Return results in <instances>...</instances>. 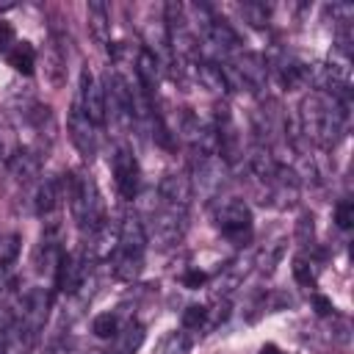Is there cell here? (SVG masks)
<instances>
[{
    "label": "cell",
    "instance_id": "obj_1",
    "mask_svg": "<svg viewBox=\"0 0 354 354\" xmlns=\"http://www.w3.org/2000/svg\"><path fill=\"white\" fill-rule=\"evenodd\" d=\"M348 105L332 94L310 91L299 102V133L318 149H335L348 127Z\"/></svg>",
    "mask_w": 354,
    "mask_h": 354
},
{
    "label": "cell",
    "instance_id": "obj_2",
    "mask_svg": "<svg viewBox=\"0 0 354 354\" xmlns=\"http://www.w3.org/2000/svg\"><path fill=\"white\" fill-rule=\"evenodd\" d=\"M147 230H144V218L141 213H124L119 221V241L116 249L111 254V268L113 277L122 282H133L138 279L141 268H144V252H147Z\"/></svg>",
    "mask_w": 354,
    "mask_h": 354
},
{
    "label": "cell",
    "instance_id": "obj_3",
    "mask_svg": "<svg viewBox=\"0 0 354 354\" xmlns=\"http://www.w3.org/2000/svg\"><path fill=\"white\" fill-rule=\"evenodd\" d=\"M64 196L69 199L72 207V218L77 221V227L83 232H94L100 230L108 218H105V205L100 196V188L94 183V177L88 171H72L64 180Z\"/></svg>",
    "mask_w": 354,
    "mask_h": 354
},
{
    "label": "cell",
    "instance_id": "obj_4",
    "mask_svg": "<svg viewBox=\"0 0 354 354\" xmlns=\"http://www.w3.org/2000/svg\"><path fill=\"white\" fill-rule=\"evenodd\" d=\"M216 230L235 246H246L252 241V210L238 196H218L213 205Z\"/></svg>",
    "mask_w": 354,
    "mask_h": 354
},
{
    "label": "cell",
    "instance_id": "obj_5",
    "mask_svg": "<svg viewBox=\"0 0 354 354\" xmlns=\"http://www.w3.org/2000/svg\"><path fill=\"white\" fill-rule=\"evenodd\" d=\"M185 227H188V210L166 202H155V207L147 213V221H144L147 238L163 249L180 243L185 235Z\"/></svg>",
    "mask_w": 354,
    "mask_h": 354
},
{
    "label": "cell",
    "instance_id": "obj_6",
    "mask_svg": "<svg viewBox=\"0 0 354 354\" xmlns=\"http://www.w3.org/2000/svg\"><path fill=\"white\" fill-rule=\"evenodd\" d=\"M102 94H105V119L111 113V122L122 130H130L136 124L133 113V88L119 72H105L102 77Z\"/></svg>",
    "mask_w": 354,
    "mask_h": 354
},
{
    "label": "cell",
    "instance_id": "obj_7",
    "mask_svg": "<svg viewBox=\"0 0 354 354\" xmlns=\"http://www.w3.org/2000/svg\"><path fill=\"white\" fill-rule=\"evenodd\" d=\"M91 274V257L86 254V249H75V252H64L61 260H58V268H55V288L66 296L77 293L86 279Z\"/></svg>",
    "mask_w": 354,
    "mask_h": 354
},
{
    "label": "cell",
    "instance_id": "obj_8",
    "mask_svg": "<svg viewBox=\"0 0 354 354\" xmlns=\"http://www.w3.org/2000/svg\"><path fill=\"white\" fill-rule=\"evenodd\" d=\"M227 163L218 158V155H202V158H194V177H191V185L199 196L205 199H218V191L227 180Z\"/></svg>",
    "mask_w": 354,
    "mask_h": 354
},
{
    "label": "cell",
    "instance_id": "obj_9",
    "mask_svg": "<svg viewBox=\"0 0 354 354\" xmlns=\"http://www.w3.org/2000/svg\"><path fill=\"white\" fill-rule=\"evenodd\" d=\"M111 171L116 180V191L122 199H136L138 194V183H141V171H138V160L133 155V149L127 144H116L111 152Z\"/></svg>",
    "mask_w": 354,
    "mask_h": 354
},
{
    "label": "cell",
    "instance_id": "obj_10",
    "mask_svg": "<svg viewBox=\"0 0 354 354\" xmlns=\"http://www.w3.org/2000/svg\"><path fill=\"white\" fill-rule=\"evenodd\" d=\"M83 113L91 119L94 127L105 124V94H102V83L94 77V72L88 66L80 69V88H77V100H75Z\"/></svg>",
    "mask_w": 354,
    "mask_h": 354
},
{
    "label": "cell",
    "instance_id": "obj_11",
    "mask_svg": "<svg viewBox=\"0 0 354 354\" xmlns=\"http://www.w3.org/2000/svg\"><path fill=\"white\" fill-rule=\"evenodd\" d=\"M66 130H69V138H72L75 149L80 152V158L94 160V155H97V127L91 124V119L83 113V108L77 102H72V108H69Z\"/></svg>",
    "mask_w": 354,
    "mask_h": 354
},
{
    "label": "cell",
    "instance_id": "obj_12",
    "mask_svg": "<svg viewBox=\"0 0 354 354\" xmlns=\"http://www.w3.org/2000/svg\"><path fill=\"white\" fill-rule=\"evenodd\" d=\"M191 199H194V185H191V177L185 171H169V174L160 177V183H158V202H166V205L188 210Z\"/></svg>",
    "mask_w": 354,
    "mask_h": 354
},
{
    "label": "cell",
    "instance_id": "obj_13",
    "mask_svg": "<svg viewBox=\"0 0 354 354\" xmlns=\"http://www.w3.org/2000/svg\"><path fill=\"white\" fill-rule=\"evenodd\" d=\"M36 337H39V332L30 324H25L14 310V321L3 337V354H30L36 346Z\"/></svg>",
    "mask_w": 354,
    "mask_h": 354
},
{
    "label": "cell",
    "instance_id": "obj_14",
    "mask_svg": "<svg viewBox=\"0 0 354 354\" xmlns=\"http://www.w3.org/2000/svg\"><path fill=\"white\" fill-rule=\"evenodd\" d=\"M61 199H66L64 196V177H44L33 194V207L41 218H50L58 210Z\"/></svg>",
    "mask_w": 354,
    "mask_h": 354
},
{
    "label": "cell",
    "instance_id": "obj_15",
    "mask_svg": "<svg viewBox=\"0 0 354 354\" xmlns=\"http://www.w3.org/2000/svg\"><path fill=\"white\" fill-rule=\"evenodd\" d=\"M47 313H50V293L44 288H30L22 299V310L17 313L25 324H30L36 332H41L44 321H47Z\"/></svg>",
    "mask_w": 354,
    "mask_h": 354
},
{
    "label": "cell",
    "instance_id": "obj_16",
    "mask_svg": "<svg viewBox=\"0 0 354 354\" xmlns=\"http://www.w3.org/2000/svg\"><path fill=\"white\" fill-rule=\"evenodd\" d=\"M196 77V83L213 94H227L230 86H227V77L221 72V61H213V58H196L191 66H188Z\"/></svg>",
    "mask_w": 354,
    "mask_h": 354
},
{
    "label": "cell",
    "instance_id": "obj_17",
    "mask_svg": "<svg viewBox=\"0 0 354 354\" xmlns=\"http://www.w3.org/2000/svg\"><path fill=\"white\" fill-rule=\"evenodd\" d=\"M41 171V152L33 147H22L8 158V174L17 183H30Z\"/></svg>",
    "mask_w": 354,
    "mask_h": 354
},
{
    "label": "cell",
    "instance_id": "obj_18",
    "mask_svg": "<svg viewBox=\"0 0 354 354\" xmlns=\"http://www.w3.org/2000/svg\"><path fill=\"white\" fill-rule=\"evenodd\" d=\"M86 19H88V33L100 47L111 44V11L102 0H88L86 6Z\"/></svg>",
    "mask_w": 354,
    "mask_h": 354
},
{
    "label": "cell",
    "instance_id": "obj_19",
    "mask_svg": "<svg viewBox=\"0 0 354 354\" xmlns=\"http://www.w3.org/2000/svg\"><path fill=\"white\" fill-rule=\"evenodd\" d=\"M141 343H144V326L130 321L124 329H119V335L113 337V346L102 354H136Z\"/></svg>",
    "mask_w": 354,
    "mask_h": 354
},
{
    "label": "cell",
    "instance_id": "obj_20",
    "mask_svg": "<svg viewBox=\"0 0 354 354\" xmlns=\"http://www.w3.org/2000/svg\"><path fill=\"white\" fill-rule=\"evenodd\" d=\"M6 61L19 75H33L36 69V50L30 41H14V47L6 53Z\"/></svg>",
    "mask_w": 354,
    "mask_h": 354
},
{
    "label": "cell",
    "instance_id": "obj_21",
    "mask_svg": "<svg viewBox=\"0 0 354 354\" xmlns=\"http://www.w3.org/2000/svg\"><path fill=\"white\" fill-rule=\"evenodd\" d=\"M282 254H285V241L282 238H277V241H271V243H266V246H260L257 249V254H254V266H257V271L260 274H274V268L279 266V260H282Z\"/></svg>",
    "mask_w": 354,
    "mask_h": 354
},
{
    "label": "cell",
    "instance_id": "obj_22",
    "mask_svg": "<svg viewBox=\"0 0 354 354\" xmlns=\"http://www.w3.org/2000/svg\"><path fill=\"white\" fill-rule=\"evenodd\" d=\"M91 332L100 337V340H113L119 335V318L113 313H100L94 321H91Z\"/></svg>",
    "mask_w": 354,
    "mask_h": 354
},
{
    "label": "cell",
    "instance_id": "obj_23",
    "mask_svg": "<svg viewBox=\"0 0 354 354\" xmlns=\"http://www.w3.org/2000/svg\"><path fill=\"white\" fill-rule=\"evenodd\" d=\"M293 277L301 288H315V268H313V260L307 254L293 257Z\"/></svg>",
    "mask_w": 354,
    "mask_h": 354
},
{
    "label": "cell",
    "instance_id": "obj_24",
    "mask_svg": "<svg viewBox=\"0 0 354 354\" xmlns=\"http://www.w3.org/2000/svg\"><path fill=\"white\" fill-rule=\"evenodd\" d=\"M238 11L254 28H266L268 25V6L266 3H243V6H238Z\"/></svg>",
    "mask_w": 354,
    "mask_h": 354
},
{
    "label": "cell",
    "instance_id": "obj_25",
    "mask_svg": "<svg viewBox=\"0 0 354 354\" xmlns=\"http://www.w3.org/2000/svg\"><path fill=\"white\" fill-rule=\"evenodd\" d=\"M191 351V340L185 335V329L180 332H169L160 343V354H188Z\"/></svg>",
    "mask_w": 354,
    "mask_h": 354
},
{
    "label": "cell",
    "instance_id": "obj_26",
    "mask_svg": "<svg viewBox=\"0 0 354 354\" xmlns=\"http://www.w3.org/2000/svg\"><path fill=\"white\" fill-rule=\"evenodd\" d=\"M17 254H19V235L17 232H0V268L14 263Z\"/></svg>",
    "mask_w": 354,
    "mask_h": 354
},
{
    "label": "cell",
    "instance_id": "obj_27",
    "mask_svg": "<svg viewBox=\"0 0 354 354\" xmlns=\"http://www.w3.org/2000/svg\"><path fill=\"white\" fill-rule=\"evenodd\" d=\"M183 329L185 332H205V304H191L183 313Z\"/></svg>",
    "mask_w": 354,
    "mask_h": 354
},
{
    "label": "cell",
    "instance_id": "obj_28",
    "mask_svg": "<svg viewBox=\"0 0 354 354\" xmlns=\"http://www.w3.org/2000/svg\"><path fill=\"white\" fill-rule=\"evenodd\" d=\"M335 224L340 230H351L354 224V202L351 199H340L337 207H335Z\"/></svg>",
    "mask_w": 354,
    "mask_h": 354
},
{
    "label": "cell",
    "instance_id": "obj_29",
    "mask_svg": "<svg viewBox=\"0 0 354 354\" xmlns=\"http://www.w3.org/2000/svg\"><path fill=\"white\" fill-rule=\"evenodd\" d=\"M296 241H299L301 246L313 243V216H310V213H301V216H299V221H296Z\"/></svg>",
    "mask_w": 354,
    "mask_h": 354
},
{
    "label": "cell",
    "instance_id": "obj_30",
    "mask_svg": "<svg viewBox=\"0 0 354 354\" xmlns=\"http://www.w3.org/2000/svg\"><path fill=\"white\" fill-rule=\"evenodd\" d=\"M205 282H207V274H205V271H199V268H191V271H185V274H183V285H185V288H191V290L202 288Z\"/></svg>",
    "mask_w": 354,
    "mask_h": 354
},
{
    "label": "cell",
    "instance_id": "obj_31",
    "mask_svg": "<svg viewBox=\"0 0 354 354\" xmlns=\"http://www.w3.org/2000/svg\"><path fill=\"white\" fill-rule=\"evenodd\" d=\"M14 47V28L0 19V53H8Z\"/></svg>",
    "mask_w": 354,
    "mask_h": 354
},
{
    "label": "cell",
    "instance_id": "obj_32",
    "mask_svg": "<svg viewBox=\"0 0 354 354\" xmlns=\"http://www.w3.org/2000/svg\"><path fill=\"white\" fill-rule=\"evenodd\" d=\"M313 307H315V315H321V318H326V315H335V307H332V301L326 299V296H313Z\"/></svg>",
    "mask_w": 354,
    "mask_h": 354
},
{
    "label": "cell",
    "instance_id": "obj_33",
    "mask_svg": "<svg viewBox=\"0 0 354 354\" xmlns=\"http://www.w3.org/2000/svg\"><path fill=\"white\" fill-rule=\"evenodd\" d=\"M260 354H282V351H279V346H274V343H266V346L260 348Z\"/></svg>",
    "mask_w": 354,
    "mask_h": 354
},
{
    "label": "cell",
    "instance_id": "obj_34",
    "mask_svg": "<svg viewBox=\"0 0 354 354\" xmlns=\"http://www.w3.org/2000/svg\"><path fill=\"white\" fill-rule=\"evenodd\" d=\"M0 155H3V141H0Z\"/></svg>",
    "mask_w": 354,
    "mask_h": 354
}]
</instances>
